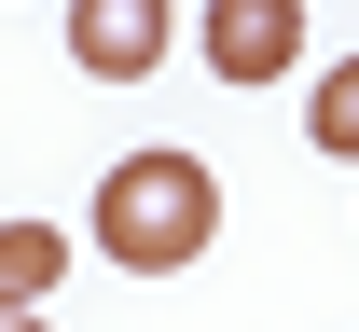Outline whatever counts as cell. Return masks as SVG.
Returning a JSON list of instances; mask_svg holds the SVG:
<instances>
[{"instance_id":"obj_5","label":"cell","mask_w":359,"mask_h":332,"mask_svg":"<svg viewBox=\"0 0 359 332\" xmlns=\"http://www.w3.org/2000/svg\"><path fill=\"white\" fill-rule=\"evenodd\" d=\"M304 139H318V152H359V55H332V69H318V111H304Z\"/></svg>"},{"instance_id":"obj_3","label":"cell","mask_w":359,"mask_h":332,"mask_svg":"<svg viewBox=\"0 0 359 332\" xmlns=\"http://www.w3.org/2000/svg\"><path fill=\"white\" fill-rule=\"evenodd\" d=\"M304 55V0H208V69L222 84H276Z\"/></svg>"},{"instance_id":"obj_1","label":"cell","mask_w":359,"mask_h":332,"mask_svg":"<svg viewBox=\"0 0 359 332\" xmlns=\"http://www.w3.org/2000/svg\"><path fill=\"white\" fill-rule=\"evenodd\" d=\"M83 236L125 263V277H180L194 249L222 236V180L194 166V152H125L111 180H97V208H83Z\"/></svg>"},{"instance_id":"obj_6","label":"cell","mask_w":359,"mask_h":332,"mask_svg":"<svg viewBox=\"0 0 359 332\" xmlns=\"http://www.w3.org/2000/svg\"><path fill=\"white\" fill-rule=\"evenodd\" d=\"M0 332H42V319H0Z\"/></svg>"},{"instance_id":"obj_4","label":"cell","mask_w":359,"mask_h":332,"mask_svg":"<svg viewBox=\"0 0 359 332\" xmlns=\"http://www.w3.org/2000/svg\"><path fill=\"white\" fill-rule=\"evenodd\" d=\"M55 277H69V236L55 222H0V319H28Z\"/></svg>"},{"instance_id":"obj_2","label":"cell","mask_w":359,"mask_h":332,"mask_svg":"<svg viewBox=\"0 0 359 332\" xmlns=\"http://www.w3.org/2000/svg\"><path fill=\"white\" fill-rule=\"evenodd\" d=\"M166 0H69V55H83V84H138V69H166Z\"/></svg>"}]
</instances>
